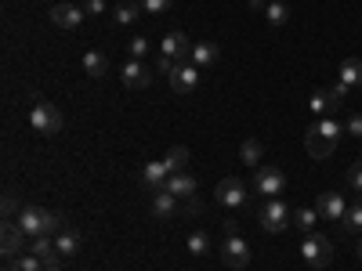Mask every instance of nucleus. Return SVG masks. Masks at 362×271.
Segmentation results:
<instances>
[{
	"instance_id": "nucleus-6",
	"label": "nucleus",
	"mask_w": 362,
	"mask_h": 271,
	"mask_svg": "<svg viewBox=\"0 0 362 271\" xmlns=\"http://www.w3.org/2000/svg\"><path fill=\"white\" fill-rule=\"evenodd\" d=\"M300 257H305L308 267H326L334 260V243H329L326 235L312 231V235H305V243H300Z\"/></svg>"
},
{
	"instance_id": "nucleus-8",
	"label": "nucleus",
	"mask_w": 362,
	"mask_h": 271,
	"mask_svg": "<svg viewBox=\"0 0 362 271\" xmlns=\"http://www.w3.org/2000/svg\"><path fill=\"white\" fill-rule=\"evenodd\" d=\"M254 188H257V195L276 199V195H283V188H286V177H283L279 167H261L257 177H254Z\"/></svg>"
},
{
	"instance_id": "nucleus-10",
	"label": "nucleus",
	"mask_w": 362,
	"mask_h": 271,
	"mask_svg": "<svg viewBox=\"0 0 362 271\" xmlns=\"http://www.w3.org/2000/svg\"><path fill=\"white\" fill-rule=\"evenodd\" d=\"M148 210H153L156 221H167V217H177V214H181V199L170 195L167 188H160V192L148 195Z\"/></svg>"
},
{
	"instance_id": "nucleus-36",
	"label": "nucleus",
	"mask_w": 362,
	"mask_h": 271,
	"mask_svg": "<svg viewBox=\"0 0 362 271\" xmlns=\"http://www.w3.org/2000/svg\"><path fill=\"white\" fill-rule=\"evenodd\" d=\"M15 214H22L18 199H15V192H4V217H15Z\"/></svg>"
},
{
	"instance_id": "nucleus-9",
	"label": "nucleus",
	"mask_w": 362,
	"mask_h": 271,
	"mask_svg": "<svg viewBox=\"0 0 362 271\" xmlns=\"http://www.w3.org/2000/svg\"><path fill=\"white\" fill-rule=\"evenodd\" d=\"M214 195H218V203H221V206L239 210V206L247 203V185H243L239 177H225L221 185H218V192H214Z\"/></svg>"
},
{
	"instance_id": "nucleus-5",
	"label": "nucleus",
	"mask_w": 362,
	"mask_h": 271,
	"mask_svg": "<svg viewBox=\"0 0 362 271\" xmlns=\"http://www.w3.org/2000/svg\"><path fill=\"white\" fill-rule=\"evenodd\" d=\"M261 228H264L268 235H279V231L293 228V210H286L283 199H268V203L261 206Z\"/></svg>"
},
{
	"instance_id": "nucleus-2",
	"label": "nucleus",
	"mask_w": 362,
	"mask_h": 271,
	"mask_svg": "<svg viewBox=\"0 0 362 271\" xmlns=\"http://www.w3.org/2000/svg\"><path fill=\"white\" fill-rule=\"evenodd\" d=\"M15 224L22 228L25 239L58 235V231H62V214H51V210H44V206H22V214L15 217Z\"/></svg>"
},
{
	"instance_id": "nucleus-13",
	"label": "nucleus",
	"mask_w": 362,
	"mask_h": 271,
	"mask_svg": "<svg viewBox=\"0 0 362 271\" xmlns=\"http://www.w3.org/2000/svg\"><path fill=\"white\" fill-rule=\"evenodd\" d=\"M29 253H33L44 267H58L62 264V253L54 250V243H51V235H37L33 243H29Z\"/></svg>"
},
{
	"instance_id": "nucleus-30",
	"label": "nucleus",
	"mask_w": 362,
	"mask_h": 271,
	"mask_svg": "<svg viewBox=\"0 0 362 271\" xmlns=\"http://www.w3.org/2000/svg\"><path fill=\"white\" fill-rule=\"evenodd\" d=\"M189 253H196V257L210 253V235H206V231H199V228H196V231L189 235Z\"/></svg>"
},
{
	"instance_id": "nucleus-23",
	"label": "nucleus",
	"mask_w": 362,
	"mask_h": 271,
	"mask_svg": "<svg viewBox=\"0 0 362 271\" xmlns=\"http://www.w3.org/2000/svg\"><path fill=\"white\" fill-rule=\"evenodd\" d=\"M341 83L362 87V58H344L341 62Z\"/></svg>"
},
{
	"instance_id": "nucleus-4",
	"label": "nucleus",
	"mask_w": 362,
	"mask_h": 271,
	"mask_svg": "<svg viewBox=\"0 0 362 271\" xmlns=\"http://www.w3.org/2000/svg\"><path fill=\"white\" fill-rule=\"evenodd\" d=\"M29 124H33V131L37 134H58L62 131V109L58 105H51V102H33V109H29Z\"/></svg>"
},
{
	"instance_id": "nucleus-11",
	"label": "nucleus",
	"mask_w": 362,
	"mask_h": 271,
	"mask_svg": "<svg viewBox=\"0 0 362 271\" xmlns=\"http://www.w3.org/2000/svg\"><path fill=\"white\" fill-rule=\"evenodd\" d=\"M167 177H170V167H167L163 159H153V163H145V167H141V188L153 195V192L167 188Z\"/></svg>"
},
{
	"instance_id": "nucleus-40",
	"label": "nucleus",
	"mask_w": 362,
	"mask_h": 271,
	"mask_svg": "<svg viewBox=\"0 0 362 271\" xmlns=\"http://www.w3.org/2000/svg\"><path fill=\"white\" fill-rule=\"evenodd\" d=\"M358 260H362V243H358Z\"/></svg>"
},
{
	"instance_id": "nucleus-3",
	"label": "nucleus",
	"mask_w": 362,
	"mask_h": 271,
	"mask_svg": "<svg viewBox=\"0 0 362 271\" xmlns=\"http://www.w3.org/2000/svg\"><path fill=\"white\" fill-rule=\"evenodd\" d=\"M221 260L228 264V267H247L250 264V243L243 235H239V228L228 221V228H225V243H221Z\"/></svg>"
},
{
	"instance_id": "nucleus-38",
	"label": "nucleus",
	"mask_w": 362,
	"mask_h": 271,
	"mask_svg": "<svg viewBox=\"0 0 362 271\" xmlns=\"http://www.w3.org/2000/svg\"><path fill=\"white\" fill-rule=\"evenodd\" d=\"M268 4H272V0H250V8H254V11H257V8H268Z\"/></svg>"
},
{
	"instance_id": "nucleus-1",
	"label": "nucleus",
	"mask_w": 362,
	"mask_h": 271,
	"mask_svg": "<svg viewBox=\"0 0 362 271\" xmlns=\"http://www.w3.org/2000/svg\"><path fill=\"white\" fill-rule=\"evenodd\" d=\"M337 138H341V124H337L334 116H319V119H312V127H308V134H305L308 156H312V159H326V156L337 148Z\"/></svg>"
},
{
	"instance_id": "nucleus-25",
	"label": "nucleus",
	"mask_w": 362,
	"mask_h": 271,
	"mask_svg": "<svg viewBox=\"0 0 362 271\" xmlns=\"http://www.w3.org/2000/svg\"><path fill=\"white\" fill-rule=\"evenodd\" d=\"M261 152H264V145L257 138H247L243 145H239V159H243L247 167H257L261 163Z\"/></svg>"
},
{
	"instance_id": "nucleus-34",
	"label": "nucleus",
	"mask_w": 362,
	"mask_h": 271,
	"mask_svg": "<svg viewBox=\"0 0 362 271\" xmlns=\"http://www.w3.org/2000/svg\"><path fill=\"white\" fill-rule=\"evenodd\" d=\"M344 131H348V138H358V141H362V112H355V116L348 119Z\"/></svg>"
},
{
	"instance_id": "nucleus-17",
	"label": "nucleus",
	"mask_w": 362,
	"mask_h": 271,
	"mask_svg": "<svg viewBox=\"0 0 362 271\" xmlns=\"http://www.w3.org/2000/svg\"><path fill=\"white\" fill-rule=\"evenodd\" d=\"M167 192L177 195V199H192V195H196V177H192L189 170L170 174V177H167Z\"/></svg>"
},
{
	"instance_id": "nucleus-21",
	"label": "nucleus",
	"mask_w": 362,
	"mask_h": 271,
	"mask_svg": "<svg viewBox=\"0 0 362 271\" xmlns=\"http://www.w3.org/2000/svg\"><path fill=\"white\" fill-rule=\"evenodd\" d=\"M22 228L18 224H4V257L8 260H15V257H22Z\"/></svg>"
},
{
	"instance_id": "nucleus-15",
	"label": "nucleus",
	"mask_w": 362,
	"mask_h": 271,
	"mask_svg": "<svg viewBox=\"0 0 362 271\" xmlns=\"http://www.w3.org/2000/svg\"><path fill=\"white\" fill-rule=\"evenodd\" d=\"M148 83H153V69H145L141 58H131V62L124 66V87L141 90V87H148Z\"/></svg>"
},
{
	"instance_id": "nucleus-18",
	"label": "nucleus",
	"mask_w": 362,
	"mask_h": 271,
	"mask_svg": "<svg viewBox=\"0 0 362 271\" xmlns=\"http://www.w3.org/2000/svg\"><path fill=\"white\" fill-rule=\"evenodd\" d=\"M218 58H221V47L210 44V40H203V44H192L189 62H192L196 69H206V66H218Z\"/></svg>"
},
{
	"instance_id": "nucleus-39",
	"label": "nucleus",
	"mask_w": 362,
	"mask_h": 271,
	"mask_svg": "<svg viewBox=\"0 0 362 271\" xmlns=\"http://www.w3.org/2000/svg\"><path fill=\"white\" fill-rule=\"evenodd\" d=\"M47 271H62V264H58V267H47Z\"/></svg>"
},
{
	"instance_id": "nucleus-27",
	"label": "nucleus",
	"mask_w": 362,
	"mask_h": 271,
	"mask_svg": "<svg viewBox=\"0 0 362 271\" xmlns=\"http://www.w3.org/2000/svg\"><path fill=\"white\" fill-rule=\"evenodd\" d=\"M138 15H141V8L131 4V0H124V4H116L112 22H116V25H131V22H138Z\"/></svg>"
},
{
	"instance_id": "nucleus-33",
	"label": "nucleus",
	"mask_w": 362,
	"mask_h": 271,
	"mask_svg": "<svg viewBox=\"0 0 362 271\" xmlns=\"http://www.w3.org/2000/svg\"><path fill=\"white\" fill-rule=\"evenodd\" d=\"M348 185H351L355 192H362V159L348 167Z\"/></svg>"
},
{
	"instance_id": "nucleus-28",
	"label": "nucleus",
	"mask_w": 362,
	"mask_h": 271,
	"mask_svg": "<svg viewBox=\"0 0 362 271\" xmlns=\"http://www.w3.org/2000/svg\"><path fill=\"white\" fill-rule=\"evenodd\" d=\"M264 15H268V25H286V18H290V8L283 4V0H272V4L264 8Z\"/></svg>"
},
{
	"instance_id": "nucleus-12",
	"label": "nucleus",
	"mask_w": 362,
	"mask_h": 271,
	"mask_svg": "<svg viewBox=\"0 0 362 271\" xmlns=\"http://www.w3.org/2000/svg\"><path fill=\"white\" fill-rule=\"evenodd\" d=\"M315 210H319V217H322V221H341V217L348 214V199H344L341 192H322Z\"/></svg>"
},
{
	"instance_id": "nucleus-22",
	"label": "nucleus",
	"mask_w": 362,
	"mask_h": 271,
	"mask_svg": "<svg viewBox=\"0 0 362 271\" xmlns=\"http://www.w3.org/2000/svg\"><path fill=\"white\" fill-rule=\"evenodd\" d=\"M315 221H319V210H312V206H297V210H293V228H297V231L312 235V231H315Z\"/></svg>"
},
{
	"instance_id": "nucleus-32",
	"label": "nucleus",
	"mask_w": 362,
	"mask_h": 271,
	"mask_svg": "<svg viewBox=\"0 0 362 271\" xmlns=\"http://www.w3.org/2000/svg\"><path fill=\"white\" fill-rule=\"evenodd\" d=\"M170 4H174V0H141V11H148V15H163Z\"/></svg>"
},
{
	"instance_id": "nucleus-14",
	"label": "nucleus",
	"mask_w": 362,
	"mask_h": 271,
	"mask_svg": "<svg viewBox=\"0 0 362 271\" xmlns=\"http://www.w3.org/2000/svg\"><path fill=\"white\" fill-rule=\"evenodd\" d=\"M83 18H87V15H83V8H76V4H66V0H62V4H54V8H51V22H54L58 29H76Z\"/></svg>"
},
{
	"instance_id": "nucleus-26",
	"label": "nucleus",
	"mask_w": 362,
	"mask_h": 271,
	"mask_svg": "<svg viewBox=\"0 0 362 271\" xmlns=\"http://www.w3.org/2000/svg\"><path fill=\"white\" fill-rule=\"evenodd\" d=\"M163 163L170 167V174H177V170H185V167H189V148H185V145H174V148H167V156H163Z\"/></svg>"
},
{
	"instance_id": "nucleus-16",
	"label": "nucleus",
	"mask_w": 362,
	"mask_h": 271,
	"mask_svg": "<svg viewBox=\"0 0 362 271\" xmlns=\"http://www.w3.org/2000/svg\"><path fill=\"white\" fill-rule=\"evenodd\" d=\"M163 54L174 58V62H189V54H192V44L185 33H167L163 37Z\"/></svg>"
},
{
	"instance_id": "nucleus-7",
	"label": "nucleus",
	"mask_w": 362,
	"mask_h": 271,
	"mask_svg": "<svg viewBox=\"0 0 362 271\" xmlns=\"http://www.w3.org/2000/svg\"><path fill=\"white\" fill-rule=\"evenodd\" d=\"M167 83H170L174 95H192V90L199 87V69H196L192 62H177V66L170 69Z\"/></svg>"
},
{
	"instance_id": "nucleus-19",
	"label": "nucleus",
	"mask_w": 362,
	"mask_h": 271,
	"mask_svg": "<svg viewBox=\"0 0 362 271\" xmlns=\"http://www.w3.org/2000/svg\"><path fill=\"white\" fill-rule=\"evenodd\" d=\"M83 73H87L90 80H102V76L109 73V58H105L102 51H87V54H83Z\"/></svg>"
},
{
	"instance_id": "nucleus-37",
	"label": "nucleus",
	"mask_w": 362,
	"mask_h": 271,
	"mask_svg": "<svg viewBox=\"0 0 362 271\" xmlns=\"http://www.w3.org/2000/svg\"><path fill=\"white\" fill-rule=\"evenodd\" d=\"M145 51H148V40H145V37H134V40H131V54H134V58H141Z\"/></svg>"
},
{
	"instance_id": "nucleus-35",
	"label": "nucleus",
	"mask_w": 362,
	"mask_h": 271,
	"mask_svg": "<svg viewBox=\"0 0 362 271\" xmlns=\"http://www.w3.org/2000/svg\"><path fill=\"white\" fill-rule=\"evenodd\" d=\"M83 15H105V0H83Z\"/></svg>"
},
{
	"instance_id": "nucleus-31",
	"label": "nucleus",
	"mask_w": 362,
	"mask_h": 271,
	"mask_svg": "<svg viewBox=\"0 0 362 271\" xmlns=\"http://www.w3.org/2000/svg\"><path fill=\"white\" fill-rule=\"evenodd\" d=\"M181 214L199 217V214H203V199H199V195H192V199H181Z\"/></svg>"
},
{
	"instance_id": "nucleus-29",
	"label": "nucleus",
	"mask_w": 362,
	"mask_h": 271,
	"mask_svg": "<svg viewBox=\"0 0 362 271\" xmlns=\"http://www.w3.org/2000/svg\"><path fill=\"white\" fill-rule=\"evenodd\" d=\"M4 271H47V267H44V264H40L33 253H22V257H15V260L4 267Z\"/></svg>"
},
{
	"instance_id": "nucleus-24",
	"label": "nucleus",
	"mask_w": 362,
	"mask_h": 271,
	"mask_svg": "<svg viewBox=\"0 0 362 271\" xmlns=\"http://www.w3.org/2000/svg\"><path fill=\"white\" fill-rule=\"evenodd\" d=\"M341 228H344L348 235H362V199L348 206V214L341 217Z\"/></svg>"
},
{
	"instance_id": "nucleus-20",
	"label": "nucleus",
	"mask_w": 362,
	"mask_h": 271,
	"mask_svg": "<svg viewBox=\"0 0 362 271\" xmlns=\"http://www.w3.org/2000/svg\"><path fill=\"white\" fill-rule=\"evenodd\" d=\"M54 250L62 253V260H66V257H76V253H80V235L69 231V228H62V231L54 235Z\"/></svg>"
}]
</instances>
